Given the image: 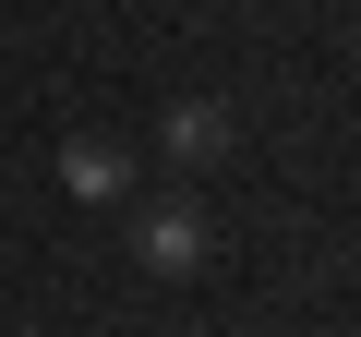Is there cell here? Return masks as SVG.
<instances>
[{
	"label": "cell",
	"instance_id": "1",
	"mask_svg": "<svg viewBox=\"0 0 361 337\" xmlns=\"http://www.w3.org/2000/svg\"><path fill=\"white\" fill-rule=\"evenodd\" d=\"M229 133H241V121H229L217 97H180V109L157 121V157H169V168H217V157H229Z\"/></svg>",
	"mask_w": 361,
	"mask_h": 337
},
{
	"label": "cell",
	"instance_id": "2",
	"mask_svg": "<svg viewBox=\"0 0 361 337\" xmlns=\"http://www.w3.org/2000/svg\"><path fill=\"white\" fill-rule=\"evenodd\" d=\"M133 253H145V277H193V265H205V217H193V205H157V217L133 229Z\"/></svg>",
	"mask_w": 361,
	"mask_h": 337
},
{
	"label": "cell",
	"instance_id": "3",
	"mask_svg": "<svg viewBox=\"0 0 361 337\" xmlns=\"http://www.w3.org/2000/svg\"><path fill=\"white\" fill-rule=\"evenodd\" d=\"M61 181H73L85 205H109V193H133V145H97V133H85V145H61Z\"/></svg>",
	"mask_w": 361,
	"mask_h": 337
},
{
	"label": "cell",
	"instance_id": "4",
	"mask_svg": "<svg viewBox=\"0 0 361 337\" xmlns=\"http://www.w3.org/2000/svg\"><path fill=\"white\" fill-rule=\"evenodd\" d=\"M0 13H13V0H0Z\"/></svg>",
	"mask_w": 361,
	"mask_h": 337
}]
</instances>
